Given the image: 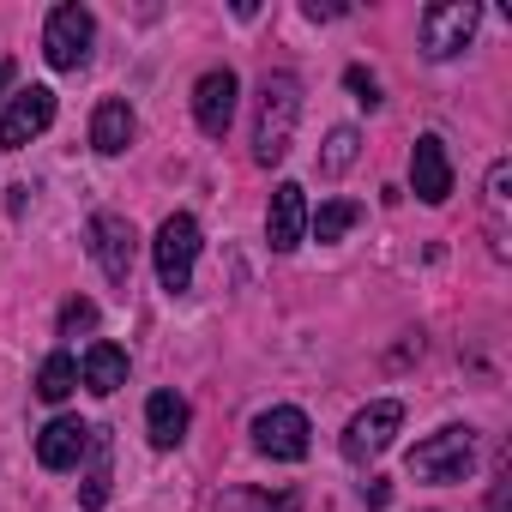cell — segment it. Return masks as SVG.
Returning <instances> with one entry per match:
<instances>
[{
    "label": "cell",
    "instance_id": "6da1fadb",
    "mask_svg": "<svg viewBox=\"0 0 512 512\" xmlns=\"http://www.w3.org/2000/svg\"><path fill=\"white\" fill-rule=\"evenodd\" d=\"M296 121H302V85L296 73H266L260 85V115H253V163H284L296 145Z\"/></svg>",
    "mask_w": 512,
    "mask_h": 512
},
{
    "label": "cell",
    "instance_id": "7a4b0ae2",
    "mask_svg": "<svg viewBox=\"0 0 512 512\" xmlns=\"http://www.w3.org/2000/svg\"><path fill=\"white\" fill-rule=\"evenodd\" d=\"M470 464H476V434L470 428H440V434L416 440L410 458H404V470L416 482H464Z\"/></svg>",
    "mask_w": 512,
    "mask_h": 512
},
{
    "label": "cell",
    "instance_id": "3957f363",
    "mask_svg": "<svg viewBox=\"0 0 512 512\" xmlns=\"http://www.w3.org/2000/svg\"><path fill=\"white\" fill-rule=\"evenodd\" d=\"M151 247H157V284L169 296H181L193 284V260H199V223L187 211H175V217H163V229H157Z\"/></svg>",
    "mask_w": 512,
    "mask_h": 512
},
{
    "label": "cell",
    "instance_id": "277c9868",
    "mask_svg": "<svg viewBox=\"0 0 512 512\" xmlns=\"http://www.w3.org/2000/svg\"><path fill=\"white\" fill-rule=\"evenodd\" d=\"M91 43H97V19H91L85 7H55V13H49V25H43V55H49V67L79 73V67L91 61Z\"/></svg>",
    "mask_w": 512,
    "mask_h": 512
},
{
    "label": "cell",
    "instance_id": "5b68a950",
    "mask_svg": "<svg viewBox=\"0 0 512 512\" xmlns=\"http://www.w3.org/2000/svg\"><path fill=\"white\" fill-rule=\"evenodd\" d=\"M476 0H440V7H428L422 13V49L434 55V61H452V55H464V43L476 37Z\"/></svg>",
    "mask_w": 512,
    "mask_h": 512
},
{
    "label": "cell",
    "instance_id": "8992f818",
    "mask_svg": "<svg viewBox=\"0 0 512 512\" xmlns=\"http://www.w3.org/2000/svg\"><path fill=\"white\" fill-rule=\"evenodd\" d=\"M398 428H404V404H398V398H380V404L356 410V416H350V428H344V458H350V464L380 458V452L392 446V434H398Z\"/></svg>",
    "mask_w": 512,
    "mask_h": 512
},
{
    "label": "cell",
    "instance_id": "52a82bcc",
    "mask_svg": "<svg viewBox=\"0 0 512 512\" xmlns=\"http://www.w3.org/2000/svg\"><path fill=\"white\" fill-rule=\"evenodd\" d=\"M91 260L103 266V278H109V284H127V278H133L139 235H133V223H127V217H115V211H97V217H91Z\"/></svg>",
    "mask_w": 512,
    "mask_h": 512
},
{
    "label": "cell",
    "instance_id": "ba28073f",
    "mask_svg": "<svg viewBox=\"0 0 512 512\" xmlns=\"http://www.w3.org/2000/svg\"><path fill=\"white\" fill-rule=\"evenodd\" d=\"M253 446H260L266 458H278V464H296V458H308V416H302L296 404L260 410V416H253Z\"/></svg>",
    "mask_w": 512,
    "mask_h": 512
},
{
    "label": "cell",
    "instance_id": "9c48e42d",
    "mask_svg": "<svg viewBox=\"0 0 512 512\" xmlns=\"http://www.w3.org/2000/svg\"><path fill=\"white\" fill-rule=\"evenodd\" d=\"M49 121H55V91L49 85H31V91H19L7 109H0V145L25 151L37 133H49Z\"/></svg>",
    "mask_w": 512,
    "mask_h": 512
},
{
    "label": "cell",
    "instance_id": "30bf717a",
    "mask_svg": "<svg viewBox=\"0 0 512 512\" xmlns=\"http://www.w3.org/2000/svg\"><path fill=\"white\" fill-rule=\"evenodd\" d=\"M235 97H241V79L229 67H211L199 85H193V121L205 139H223L229 121H235Z\"/></svg>",
    "mask_w": 512,
    "mask_h": 512
},
{
    "label": "cell",
    "instance_id": "8fae6325",
    "mask_svg": "<svg viewBox=\"0 0 512 512\" xmlns=\"http://www.w3.org/2000/svg\"><path fill=\"white\" fill-rule=\"evenodd\" d=\"M410 187H416V199H428V205H446V199H452V157H446V145H440L434 133H422L416 151H410Z\"/></svg>",
    "mask_w": 512,
    "mask_h": 512
},
{
    "label": "cell",
    "instance_id": "7c38bea8",
    "mask_svg": "<svg viewBox=\"0 0 512 512\" xmlns=\"http://www.w3.org/2000/svg\"><path fill=\"white\" fill-rule=\"evenodd\" d=\"M266 235L278 253H296L302 235H308V193L296 181H278L272 187V211H266Z\"/></svg>",
    "mask_w": 512,
    "mask_h": 512
},
{
    "label": "cell",
    "instance_id": "4fadbf2b",
    "mask_svg": "<svg viewBox=\"0 0 512 512\" xmlns=\"http://www.w3.org/2000/svg\"><path fill=\"white\" fill-rule=\"evenodd\" d=\"M85 452H91V422H79V416H55V422L37 434V458H43V470H73Z\"/></svg>",
    "mask_w": 512,
    "mask_h": 512
},
{
    "label": "cell",
    "instance_id": "5bb4252c",
    "mask_svg": "<svg viewBox=\"0 0 512 512\" xmlns=\"http://www.w3.org/2000/svg\"><path fill=\"white\" fill-rule=\"evenodd\" d=\"M133 133H139V121H133V109H127L121 97L97 103V115H91V145H97L103 157H121V151L133 145Z\"/></svg>",
    "mask_w": 512,
    "mask_h": 512
},
{
    "label": "cell",
    "instance_id": "9a60e30c",
    "mask_svg": "<svg viewBox=\"0 0 512 512\" xmlns=\"http://www.w3.org/2000/svg\"><path fill=\"white\" fill-rule=\"evenodd\" d=\"M145 428H151V446H181L187 440V398L181 392H151L145 404Z\"/></svg>",
    "mask_w": 512,
    "mask_h": 512
},
{
    "label": "cell",
    "instance_id": "2e32d148",
    "mask_svg": "<svg viewBox=\"0 0 512 512\" xmlns=\"http://www.w3.org/2000/svg\"><path fill=\"white\" fill-rule=\"evenodd\" d=\"M79 380H85L97 398L121 392V386H127V350H121V344H91V350H85V368H79Z\"/></svg>",
    "mask_w": 512,
    "mask_h": 512
},
{
    "label": "cell",
    "instance_id": "e0dca14e",
    "mask_svg": "<svg viewBox=\"0 0 512 512\" xmlns=\"http://www.w3.org/2000/svg\"><path fill=\"white\" fill-rule=\"evenodd\" d=\"M512 187V163H494L488 169V247H494V260H506L512 253V235H506V193Z\"/></svg>",
    "mask_w": 512,
    "mask_h": 512
},
{
    "label": "cell",
    "instance_id": "ac0fdd59",
    "mask_svg": "<svg viewBox=\"0 0 512 512\" xmlns=\"http://www.w3.org/2000/svg\"><path fill=\"white\" fill-rule=\"evenodd\" d=\"M109 434L103 428H91V470H85V482H79V506L85 512H103L109 506Z\"/></svg>",
    "mask_w": 512,
    "mask_h": 512
},
{
    "label": "cell",
    "instance_id": "d6986e66",
    "mask_svg": "<svg viewBox=\"0 0 512 512\" xmlns=\"http://www.w3.org/2000/svg\"><path fill=\"white\" fill-rule=\"evenodd\" d=\"M79 386V362L67 356V350H55L43 368H37V398H49V404H61L67 392Z\"/></svg>",
    "mask_w": 512,
    "mask_h": 512
},
{
    "label": "cell",
    "instance_id": "ffe728a7",
    "mask_svg": "<svg viewBox=\"0 0 512 512\" xmlns=\"http://www.w3.org/2000/svg\"><path fill=\"white\" fill-rule=\"evenodd\" d=\"M356 223H362V205H356V199H332V205H320L314 235H320V241H338V235H350Z\"/></svg>",
    "mask_w": 512,
    "mask_h": 512
},
{
    "label": "cell",
    "instance_id": "44dd1931",
    "mask_svg": "<svg viewBox=\"0 0 512 512\" xmlns=\"http://www.w3.org/2000/svg\"><path fill=\"white\" fill-rule=\"evenodd\" d=\"M356 151H362V139H356V127H338V133L326 139V157H320V169H326V175H344V169L356 163Z\"/></svg>",
    "mask_w": 512,
    "mask_h": 512
},
{
    "label": "cell",
    "instance_id": "7402d4cb",
    "mask_svg": "<svg viewBox=\"0 0 512 512\" xmlns=\"http://www.w3.org/2000/svg\"><path fill=\"white\" fill-rule=\"evenodd\" d=\"M344 85L356 91V103H362V109H380V79H374L368 67H350V73H344Z\"/></svg>",
    "mask_w": 512,
    "mask_h": 512
},
{
    "label": "cell",
    "instance_id": "603a6c76",
    "mask_svg": "<svg viewBox=\"0 0 512 512\" xmlns=\"http://www.w3.org/2000/svg\"><path fill=\"white\" fill-rule=\"evenodd\" d=\"M91 326H97V302H85V296H79V302H67V308H61V332H67V338H73V332H91Z\"/></svg>",
    "mask_w": 512,
    "mask_h": 512
},
{
    "label": "cell",
    "instance_id": "cb8c5ba5",
    "mask_svg": "<svg viewBox=\"0 0 512 512\" xmlns=\"http://www.w3.org/2000/svg\"><path fill=\"white\" fill-rule=\"evenodd\" d=\"M362 494H368V506H386V500H392V482H386V476H368Z\"/></svg>",
    "mask_w": 512,
    "mask_h": 512
},
{
    "label": "cell",
    "instance_id": "d4e9b609",
    "mask_svg": "<svg viewBox=\"0 0 512 512\" xmlns=\"http://www.w3.org/2000/svg\"><path fill=\"white\" fill-rule=\"evenodd\" d=\"M7 85H13V61H7V55H0V91H7Z\"/></svg>",
    "mask_w": 512,
    "mask_h": 512
},
{
    "label": "cell",
    "instance_id": "484cf974",
    "mask_svg": "<svg viewBox=\"0 0 512 512\" xmlns=\"http://www.w3.org/2000/svg\"><path fill=\"white\" fill-rule=\"evenodd\" d=\"M217 512H241V494H229V500H223V506H217Z\"/></svg>",
    "mask_w": 512,
    "mask_h": 512
}]
</instances>
